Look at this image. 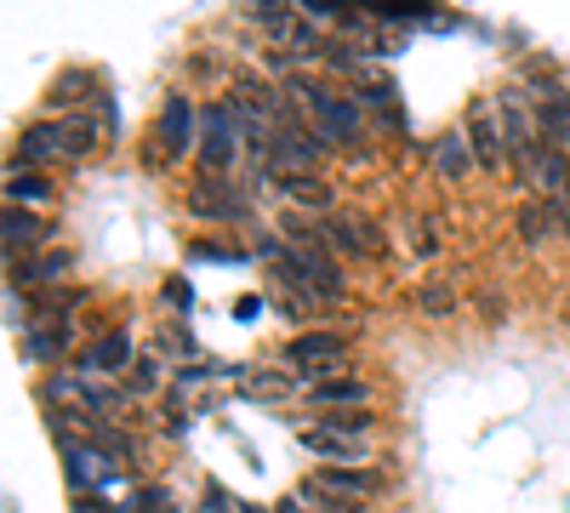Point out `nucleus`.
Wrapping results in <instances>:
<instances>
[{
    "mask_svg": "<svg viewBox=\"0 0 570 513\" xmlns=\"http://www.w3.org/2000/svg\"><path fill=\"white\" fill-rule=\"evenodd\" d=\"M343 354H348V337H337V332H303V337H292V343L279 348V359H285V365H303L308 388H314V383H325V377H337Z\"/></svg>",
    "mask_w": 570,
    "mask_h": 513,
    "instance_id": "obj_1",
    "label": "nucleus"
},
{
    "mask_svg": "<svg viewBox=\"0 0 570 513\" xmlns=\"http://www.w3.org/2000/svg\"><path fill=\"white\" fill-rule=\"evenodd\" d=\"M240 131H246V120H240V109H234V103H212V109L200 115V166H206L212 177H223V166L234 160Z\"/></svg>",
    "mask_w": 570,
    "mask_h": 513,
    "instance_id": "obj_2",
    "label": "nucleus"
},
{
    "mask_svg": "<svg viewBox=\"0 0 570 513\" xmlns=\"http://www.w3.org/2000/svg\"><path fill=\"white\" fill-rule=\"evenodd\" d=\"M497 115H502V155H508L519 171H531V160H537V149H542L537 115H525V98H519V91H502Z\"/></svg>",
    "mask_w": 570,
    "mask_h": 513,
    "instance_id": "obj_3",
    "label": "nucleus"
},
{
    "mask_svg": "<svg viewBox=\"0 0 570 513\" xmlns=\"http://www.w3.org/2000/svg\"><path fill=\"white\" fill-rule=\"evenodd\" d=\"M303 91H308V109L320 115L331 144H365V126H360V103L354 98H337V91H325V86H303Z\"/></svg>",
    "mask_w": 570,
    "mask_h": 513,
    "instance_id": "obj_4",
    "label": "nucleus"
},
{
    "mask_svg": "<svg viewBox=\"0 0 570 513\" xmlns=\"http://www.w3.org/2000/svg\"><path fill=\"white\" fill-rule=\"evenodd\" d=\"M188 206H195L200 217H217V223H246V217H252L246 195H240V189H228V182L212 177V171H200V189L188 195Z\"/></svg>",
    "mask_w": 570,
    "mask_h": 513,
    "instance_id": "obj_5",
    "label": "nucleus"
},
{
    "mask_svg": "<svg viewBox=\"0 0 570 513\" xmlns=\"http://www.w3.org/2000/svg\"><path fill=\"white\" fill-rule=\"evenodd\" d=\"M468 149H473V160H480L485 171H497L508 155H502V131H497V115H491V103H473L468 109Z\"/></svg>",
    "mask_w": 570,
    "mask_h": 513,
    "instance_id": "obj_6",
    "label": "nucleus"
},
{
    "mask_svg": "<svg viewBox=\"0 0 570 513\" xmlns=\"http://www.w3.org/2000/svg\"><path fill=\"white\" fill-rule=\"evenodd\" d=\"M537 137H542V149L570 155V91H548L537 103Z\"/></svg>",
    "mask_w": 570,
    "mask_h": 513,
    "instance_id": "obj_7",
    "label": "nucleus"
},
{
    "mask_svg": "<svg viewBox=\"0 0 570 513\" xmlns=\"http://www.w3.org/2000/svg\"><path fill=\"white\" fill-rule=\"evenodd\" d=\"M365 399H371V388L360 377H325V383L308 388V405H320V411H354Z\"/></svg>",
    "mask_w": 570,
    "mask_h": 513,
    "instance_id": "obj_8",
    "label": "nucleus"
},
{
    "mask_svg": "<svg viewBox=\"0 0 570 513\" xmlns=\"http://www.w3.org/2000/svg\"><path fill=\"white\" fill-rule=\"evenodd\" d=\"M160 144L166 155H188V144H195V109H188V98H171L166 115H160Z\"/></svg>",
    "mask_w": 570,
    "mask_h": 513,
    "instance_id": "obj_9",
    "label": "nucleus"
},
{
    "mask_svg": "<svg viewBox=\"0 0 570 513\" xmlns=\"http://www.w3.org/2000/svg\"><path fill=\"white\" fill-rule=\"evenodd\" d=\"M314 480L331 485V491H343V496H360V502L383 491V480H376L371 468H343V462H331V468H314Z\"/></svg>",
    "mask_w": 570,
    "mask_h": 513,
    "instance_id": "obj_10",
    "label": "nucleus"
},
{
    "mask_svg": "<svg viewBox=\"0 0 570 513\" xmlns=\"http://www.w3.org/2000/svg\"><path fill=\"white\" fill-rule=\"evenodd\" d=\"M58 149H63V126H46V120L23 126V137H18V171L23 166H40L46 155H58Z\"/></svg>",
    "mask_w": 570,
    "mask_h": 513,
    "instance_id": "obj_11",
    "label": "nucleus"
},
{
    "mask_svg": "<svg viewBox=\"0 0 570 513\" xmlns=\"http://www.w3.org/2000/svg\"><path fill=\"white\" fill-rule=\"evenodd\" d=\"M434 166H440V177H451V182H462L473 166V149H468V131H445L440 144H434Z\"/></svg>",
    "mask_w": 570,
    "mask_h": 513,
    "instance_id": "obj_12",
    "label": "nucleus"
},
{
    "mask_svg": "<svg viewBox=\"0 0 570 513\" xmlns=\"http://www.w3.org/2000/svg\"><path fill=\"white\" fill-rule=\"evenodd\" d=\"M303 445H308L314 456H331V462H343V468H360V462H365V445H360V440L325 434V428H303Z\"/></svg>",
    "mask_w": 570,
    "mask_h": 513,
    "instance_id": "obj_13",
    "label": "nucleus"
},
{
    "mask_svg": "<svg viewBox=\"0 0 570 513\" xmlns=\"http://www.w3.org/2000/svg\"><path fill=\"white\" fill-rule=\"evenodd\" d=\"M40 240H46L40 217H35V211H23V206H7V257L18 263V251H35Z\"/></svg>",
    "mask_w": 570,
    "mask_h": 513,
    "instance_id": "obj_14",
    "label": "nucleus"
},
{
    "mask_svg": "<svg viewBox=\"0 0 570 513\" xmlns=\"http://www.w3.org/2000/svg\"><path fill=\"white\" fill-rule=\"evenodd\" d=\"M279 189H285V200H297V206H314V211H325L331 206V189L314 177V171H292V177H279Z\"/></svg>",
    "mask_w": 570,
    "mask_h": 513,
    "instance_id": "obj_15",
    "label": "nucleus"
},
{
    "mask_svg": "<svg viewBox=\"0 0 570 513\" xmlns=\"http://www.w3.org/2000/svg\"><path fill=\"white\" fill-rule=\"evenodd\" d=\"M69 251H46L40 263H12V286H46L52 274H69Z\"/></svg>",
    "mask_w": 570,
    "mask_h": 513,
    "instance_id": "obj_16",
    "label": "nucleus"
},
{
    "mask_svg": "<svg viewBox=\"0 0 570 513\" xmlns=\"http://www.w3.org/2000/svg\"><path fill=\"white\" fill-rule=\"evenodd\" d=\"M131 359V343L115 332V337H104V343H91L86 354H80V371H120Z\"/></svg>",
    "mask_w": 570,
    "mask_h": 513,
    "instance_id": "obj_17",
    "label": "nucleus"
},
{
    "mask_svg": "<svg viewBox=\"0 0 570 513\" xmlns=\"http://www.w3.org/2000/svg\"><path fill=\"white\" fill-rule=\"evenodd\" d=\"M297 496H303V502H314V507H325V513H365V507H360V496H343V491H331V485H320L314 474H308V480L297 485Z\"/></svg>",
    "mask_w": 570,
    "mask_h": 513,
    "instance_id": "obj_18",
    "label": "nucleus"
},
{
    "mask_svg": "<svg viewBox=\"0 0 570 513\" xmlns=\"http://www.w3.org/2000/svg\"><path fill=\"white\" fill-rule=\"evenodd\" d=\"M320 428H325V434H343V440H360V434L371 428V411H365V405H354V411H325Z\"/></svg>",
    "mask_w": 570,
    "mask_h": 513,
    "instance_id": "obj_19",
    "label": "nucleus"
},
{
    "mask_svg": "<svg viewBox=\"0 0 570 513\" xmlns=\"http://www.w3.org/2000/svg\"><path fill=\"white\" fill-rule=\"evenodd\" d=\"M46 195H52V189H46V177L40 171H18L12 166V177H7V206H35V200H46Z\"/></svg>",
    "mask_w": 570,
    "mask_h": 513,
    "instance_id": "obj_20",
    "label": "nucleus"
},
{
    "mask_svg": "<svg viewBox=\"0 0 570 513\" xmlns=\"http://www.w3.org/2000/svg\"><path fill=\"white\" fill-rule=\"evenodd\" d=\"M548 228H553V211H548L542 200L519 206V240H525V246H542V240H548Z\"/></svg>",
    "mask_w": 570,
    "mask_h": 513,
    "instance_id": "obj_21",
    "label": "nucleus"
},
{
    "mask_svg": "<svg viewBox=\"0 0 570 513\" xmlns=\"http://www.w3.org/2000/svg\"><path fill=\"white\" fill-rule=\"evenodd\" d=\"M91 149V126L86 120H69L63 126V155H86Z\"/></svg>",
    "mask_w": 570,
    "mask_h": 513,
    "instance_id": "obj_22",
    "label": "nucleus"
},
{
    "mask_svg": "<svg viewBox=\"0 0 570 513\" xmlns=\"http://www.w3.org/2000/svg\"><path fill=\"white\" fill-rule=\"evenodd\" d=\"M126 513H171V496L166 491H137Z\"/></svg>",
    "mask_w": 570,
    "mask_h": 513,
    "instance_id": "obj_23",
    "label": "nucleus"
},
{
    "mask_svg": "<svg viewBox=\"0 0 570 513\" xmlns=\"http://www.w3.org/2000/svg\"><path fill=\"white\" fill-rule=\"evenodd\" d=\"M416 303H422L428 314H445V308H451V292H445V286H422V292H416Z\"/></svg>",
    "mask_w": 570,
    "mask_h": 513,
    "instance_id": "obj_24",
    "label": "nucleus"
},
{
    "mask_svg": "<svg viewBox=\"0 0 570 513\" xmlns=\"http://www.w3.org/2000/svg\"><path fill=\"white\" fill-rule=\"evenodd\" d=\"M75 513H115V507H109V502H98V496H80V502H75Z\"/></svg>",
    "mask_w": 570,
    "mask_h": 513,
    "instance_id": "obj_25",
    "label": "nucleus"
},
{
    "mask_svg": "<svg viewBox=\"0 0 570 513\" xmlns=\"http://www.w3.org/2000/svg\"><path fill=\"white\" fill-rule=\"evenodd\" d=\"M279 513H303V507H297V502H279Z\"/></svg>",
    "mask_w": 570,
    "mask_h": 513,
    "instance_id": "obj_26",
    "label": "nucleus"
}]
</instances>
